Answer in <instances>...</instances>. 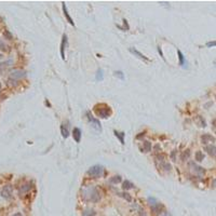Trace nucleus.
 <instances>
[{"label": "nucleus", "mask_w": 216, "mask_h": 216, "mask_svg": "<svg viewBox=\"0 0 216 216\" xmlns=\"http://www.w3.org/2000/svg\"><path fill=\"white\" fill-rule=\"evenodd\" d=\"M121 181H122V178H121V176H119V175L112 176L111 178L109 179V181L111 183V184H118V183H120Z\"/></svg>", "instance_id": "393cba45"}, {"label": "nucleus", "mask_w": 216, "mask_h": 216, "mask_svg": "<svg viewBox=\"0 0 216 216\" xmlns=\"http://www.w3.org/2000/svg\"><path fill=\"white\" fill-rule=\"evenodd\" d=\"M196 122H197V123H198L199 125H200V127H201V128H205V127H206L205 121H204V119L201 117V116H198V117H197Z\"/></svg>", "instance_id": "b1692460"}, {"label": "nucleus", "mask_w": 216, "mask_h": 216, "mask_svg": "<svg viewBox=\"0 0 216 216\" xmlns=\"http://www.w3.org/2000/svg\"><path fill=\"white\" fill-rule=\"evenodd\" d=\"M3 35H5V37L7 38V39H9V40L12 39V34H11V32H8V30H5V34H3Z\"/></svg>", "instance_id": "7c9ffc66"}, {"label": "nucleus", "mask_w": 216, "mask_h": 216, "mask_svg": "<svg viewBox=\"0 0 216 216\" xmlns=\"http://www.w3.org/2000/svg\"><path fill=\"white\" fill-rule=\"evenodd\" d=\"M81 130L79 129V128H75L74 130H72V136H74V139L76 143H80V141H81Z\"/></svg>", "instance_id": "9b49d317"}, {"label": "nucleus", "mask_w": 216, "mask_h": 216, "mask_svg": "<svg viewBox=\"0 0 216 216\" xmlns=\"http://www.w3.org/2000/svg\"><path fill=\"white\" fill-rule=\"evenodd\" d=\"M114 134L116 135V137H117L118 139H119L120 143H121L122 145H124V136H125V133H124V132H118L115 130Z\"/></svg>", "instance_id": "f3484780"}, {"label": "nucleus", "mask_w": 216, "mask_h": 216, "mask_svg": "<svg viewBox=\"0 0 216 216\" xmlns=\"http://www.w3.org/2000/svg\"><path fill=\"white\" fill-rule=\"evenodd\" d=\"M25 76H26V71H24V70H14L10 74V79L18 81V79H22Z\"/></svg>", "instance_id": "423d86ee"}, {"label": "nucleus", "mask_w": 216, "mask_h": 216, "mask_svg": "<svg viewBox=\"0 0 216 216\" xmlns=\"http://www.w3.org/2000/svg\"><path fill=\"white\" fill-rule=\"evenodd\" d=\"M61 132H62V135L64 138H67V137L69 136V131H68V128L66 127L65 123H63L62 125H61Z\"/></svg>", "instance_id": "a211bd4d"}, {"label": "nucleus", "mask_w": 216, "mask_h": 216, "mask_svg": "<svg viewBox=\"0 0 216 216\" xmlns=\"http://www.w3.org/2000/svg\"><path fill=\"white\" fill-rule=\"evenodd\" d=\"M87 116H88V119H89L90 123L92 124V127L94 128L96 131H102V125H101V122H99L97 119H95L94 117H92L90 112H87Z\"/></svg>", "instance_id": "39448f33"}, {"label": "nucleus", "mask_w": 216, "mask_h": 216, "mask_svg": "<svg viewBox=\"0 0 216 216\" xmlns=\"http://www.w3.org/2000/svg\"><path fill=\"white\" fill-rule=\"evenodd\" d=\"M82 199L89 202H98L101 200V194L96 187H88L82 191Z\"/></svg>", "instance_id": "f257e3e1"}, {"label": "nucleus", "mask_w": 216, "mask_h": 216, "mask_svg": "<svg viewBox=\"0 0 216 216\" xmlns=\"http://www.w3.org/2000/svg\"><path fill=\"white\" fill-rule=\"evenodd\" d=\"M94 112L97 117L103 118V119H107L111 115V109L106 104H97L94 106Z\"/></svg>", "instance_id": "f03ea898"}, {"label": "nucleus", "mask_w": 216, "mask_h": 216, "mask_svg": "<svg viewBox=\"0 0 216 216\" xmlns=\"http://www.w3.org/2000/svg\"><path fill=\"white\" fill-rule=\"evenodd\" d=\"M104 168L102 165H94V167L90 168L88 170V175L93 178H99V177H103L104 176Z\"/></svg>", "instance_id": "7ed1b4c3"}, {"label": "nucleus", "mask_w": 216, "mask_h": 216, "mask_svg": "<svg viewBox=\"0 0 216 216\" xmlns=\"http://www.w3.org/2000/svg\"><path fill=\"white\" fill-rule=\"evenodd\" d=\"M163 216H171V215H170L169 213H164V215H163Z\"/></svg>", "instance_id": "58836bf2"}, {"label": "nucleus", "mask_w": 216, "mask_h": 216, "mask_svg": "<svg viewBox=\"0 0 216 216\" xmlns=\"http://www.w3.org/2000/svg\"><path fill=\"white\" fill-rule=\"evenodd\" d=\"M62 5H63V11H64V14H65V16H66V18H67V21H68V22H69V24H70V25H72V26H74V25H75V23H74V21H72V18H70L69 13H68V11H67V8H66V5H65V3H64V2H63Z\"/></svg>", "instance_id": "dca6fc26"}, {"label": "nucleus", "mask_w": 216, "mask_h": 216, "mask_svg": "<svg viewBox=\"0 0 216 216\" xmlns=\"http://www.w3.org/2000/svg\"><path fill=\"white\" fill-rule=\"evenodd\" d=\"M163 168L165 169V171H170L171 170V164H169V163H164L163 164Z\"/></svg>", "instance_id": "72a5a7b5"}, {"label": "nucleus", "mask_w": 216, "mask_h": 216, "mask_svg": "<svg viewBox=\"0 0 216 216\" xmlns=\"http://www.w3.org/2000/svg\"><path fill=\"white\" fill-rule=\"evenodd\" d=\"M2 57H3V55L1 54V53H0V60H2Z\"/></svg>", "instance_id": "ea45409f"}, {"label": "nucleus", "mask_w": 216, "mask_h": 216, "mask_svg": "<svg viewBox=\"0 0 216 216\" xmlns=\"http://www.w3.org/2000/svg\"><path fill=\"white\" fill-rule=\"evenodd\" d=\"M134 184L133 183H131L130 181H124L123 183H122V188H123V190H129V189H133L134 188Z\"/></svg>", "instance_id": "6ab92c4d"}, {"label": "nucleus", "mask_w": 216, "mask_h": 216, "mask_svg": "<svg viewBox=\"0 0 216 216\" xmlns=\"http://www.w3.org/2000/svg\"><path fill=\"white\" fill-rule=\"evenodd\" d=\"M194 158H196V161H198V162H201V161H203L204 160V154L202 151H197L196 152V156H194Z\"/></svg>", "instance_id": "4be33fe9"}, {"label": "nucleus", "mask_w": 216, "mask_h": 216, "mask_svg": "<svg viewBox=\"0 0 216 216\" xmlns=\"http://www.w3.org/2000/svg\"><path fill=\"white\" fill-rule=\"evenodd\" d=\"M117 194H118L119 197H122L123 199H125L127 201H129V202L132 201V198H131V196H130L129 194H125V192H118Z\"/></svg>", "instance_id": "a878e982"}, {"label": "nucleus", "mask_w": 216, "mask_h": 216, "mask_svg": "<svg viewBox=\"0 0 216 216\" xmlns=\"http://www.w3.org/2000/svg\"><path fill=\"white\" fill-rule=\"evenodd\" d=\"M114 74H115V76H116V77H119L120 79H122V80L124 79V75H123V72H122V71H115Z\"/></svg>", "instance_id": "c756f323"}, {"label": "nucleus", "mask_w": 216, "mask_h": 216, "mask_svg": "<svg viewBox=\"0 0 216 216\" xmlns=\"http://www.w3.org/2000/svg\"><path fill=\"white\" fill-rule=\"evenodd\" d=\"M189 156H190V150H189V149H186L185 151L181 152V161H185V160L188 159Z\"/></svg>", "instance_id": "412c9836"}, {"label": "nucleus", "mask_w": 216, "mask_h": 216, "mask_svg": "<svg viewBox=\"0 0 216 216\" xmlns=\"http://www.w3.org/2000/svg\"><path fill=\"white\" fill-rule=\"evenodd\" d=\"M13 194V187L11 185H5L1 190V197L5 198V200H10Z\"/></svg>", "instance_id": "20e7f679"}, {"label": "nucleus", "mask_w": 216, "mask_h": 216, "mask_svg": "<svg viewBox=\"0 0 216 216\" xmlns=\"http://www.w3.org/2000/svg\"><path fill=\"white\" fill-rule=\"evenodd\" d=\"M130 52H131L132 54H134L135 56H137L138 58H141V60L146 61V62H148V61H149V58H147V57L145 56L144 54H142V53L139 52V51H137L136 49H134V48H130Z\"/></svg>", "instance_id": "f8f14e48"}, {"label": "nucleus", "mask_w": 216, "mask_h": 216, "mask_svg": "<svg viewBox=\"0 0 216 216\" xmlns=\"http://www.w3.org/2000/svg\"><path fill=\"white\" fill-rule=\"evenodd\" d=\"M0 89H1V83H0Z\"/></svg>", "instance_id": "a19ab883"}, {"label": "nucleus", "mask_w": 216, "mask_h": 216, "mask_svg": "<svg viewBox=\"0 0 216 216\" xmlns=\"http://www.w3.org/2000/svg\"><path fill=\"white\" fill-rule=\"evenodd\" d=\"M172 159H175V151H173V152H172Z\"/></svg>", "instance_id": "4c0bfd02"}, {"label": "nucleus", "mask_w": 216, "mask_h": 216, "mask_svg": "<svg viewBox=\"0 0 216 216\" xmlns=\"http://www.w3.org/2000/svg\"><path fill=\"white\" fill-rule=\"evenodd\" d=\"M139 216H147L146 213H145V210L139 209Z\"/></svg>", "instance_id": "f704fd0d"}, {"label": "nucleus", "mask_w": 216, "mask_h": 216, "mask_svg": "<svg viewBox=\"0 0 216 216\" xmlns=\"http://www.w3.org/2000/svg\"><path fill=\"white\" fill-rule=\"evenodd\" d=\"M12 216H23V215H22V213H20V212H18V213H15V214H13Z\"/></svg>", "instance_id": "c9c22d12"}, {"label": "nucleus", "mask_w": 216, "mask_h": 216, "mask_svg": "<svg viewBox=\"0 0 216 216\" xmlns=\"http://www.w3.org/2000/svg\"><path fill=\"white\" fill-rule=\"evenodd\" d=\"M206 47H208V48L216 47V40H215V41H210V42H208V43H206Z\"/></svg>", "instance_id": "2f4dec72"}, {"label": "nucleus", "mask_w": 216, "mask_h": 216, "mask_svg": "<svg viewBox=\"0 0 216 216\" xmlns=\"http://www.w3.org/2000/svg\"><path fill=\"white\" fill-rule=\"evenodd\" d=\"M32 181H27V183H25V184H23L22 186L18 188V194H20V196H22V194H26V192H28L32 189Z\"/></svg>", "instance_id": "6e6552de"}, {"label": "nucleus", "mask_w": 216, "mask_h": 216, "mask_svg": "<svg viewBox=\"0 0 216 216\" xmlns=\"http://www.w3.org/2000/svg\"><path fill=\"white\" fill-rule=\"evenodd\" d=\"M212 186L216 187V179H214V181H213V183H212Z\"/></svg>", "instance_id": "e433bc0d"}, {"label": "nucleus", "mask_w": 216, "mask_h": 216, "mask_svg": "<svg viewBox=\"0 0 216 216\" xmlns=\"http://www.w3.org/2000/svg\"><path fill=\"white\" fill-rule=\"evenodd\" d=\"M162 210H163V205H162L161 203H156L155 205L151 206V211L154 212L155 214L162 213Z\"/></svg>", "instance_id": "4468645a"}, {"label": "nucleus", "mask_w": 216, "mask_h": 216, "mask_svg": "<svg viewBox=\"0 0 216 216\" xmlns=\"http://www.w3.org/2000/svg\"><path fill=\"white\" fill-rule=\"evenodd\" d=\"M12 64V61L9 60V61H5V62H2L0 63V75L2 74L3 71H5V69H7L10 65Z\"/></svg>", "instance_id": "2eb2a0df"}, {"label": "nucleus", "mask_w": 216, "mask_h": 216, "mask_svg": "<svg viewBox=\"0 0 216 216\" xmlns=\"http://www.w3.org/2000/svg\"><path fill=\"white\" fill-rule=\"evenodd\" d=\"M82 216H96V212H95L93 209H87L85 212H83Z\"/></svg>", "instance_id": "5701e85b"}, {"label": "nucleus", "mask_w": 216, "mask_h": 216, "mask_svg": "<svg viewBox=\"0 0 216 216\" xmlns=\"http://www.w3.org/2000/svg\"><path fill=\"white\" fill-rule=\"evenodd\" d=\"M189 167L191 168V170L194 172V173L197 174V175H199V176H202L204 173H205V171H204V169L203 168H201V167H199V165H197L194 162H190L189 163Z\"/></svg>", "instance_id": "0eeeda50"}, {"label": "nucleus", "mask_w": 216, "mask_h": 216, "mask_svg": "<svg viewBox=\"0 0 216 216\" xmlns=\"http://www.w3.org/2000/svg\"><path fill=\"white\" fill-rule=\"evenodd\" d=\"M148 202H149V204H151V205H155L156 203H158L155 198H148Z\"/></svg>", "instance_id": "473e14b6"}, {"label": "nucleus", "mask_w": 216, "mask_h": 216, "mask_svg": "<svg viewBox=\"0 0 216 216\" xmlns=\"http://www.w3.org/2000/svg\"><path fill=\"white\" fill-rule=\"evenodd\" d=\"M103 70L102 69H98L97 70V74H96V80H103Z\"/></svg>", "instance_id": "c85d7f7f"}, {"label": "nucleus", "mask_w": 216, "mask_h": 216, "mask_svg": "<svg viewBox=\"0 0 216 216\" xmlns=\"http://www.w3.org/2000/svg\"><path fill=\"white\" fill-rule=\"evenodd\" d=\"M151 150V143L148 141H144L143 142V151L144 152H149Z\"/></svg>", "instance_id": "aec40b11"}, {"label": "nucleus", "mask_w": 216, "mask_h": 216, "mask_svg": "<svg viewBox=\"0 0 216 216\" xmlns=\"http://www.w3.org/2000/svg\"><path fill=\"white\" fill-rule=\"evenodd\" d=\"M66 45H67V36L63 35L62 43H61V56H62L63 60H65V48H66Z\"/></svg>", "instance_id": "9d476101"}, {"label": "nucleus", "mask_w": 216, "mask_h": 216, "mask_svg": "<svg viewBox=\"0 0 216 216\" xmlns=\"http://www.w3.org/2000/svg\"><path fill=\"white\" fill-rule=\"evenodd\" d=\"M0 51H3V52H7V51H9V47H8V45H5V43L3 42L1 39H0Z\"/></svg>", "instance_id": "cd10ccee"}, {"label": "nucleus", "mask_w": 216, "mask_h": 216, "mask_svg": "<svg viewBox=\"0 0 216 216\" xmlns=\"http://www.w3.org/2000/svg\"><path fill=\"white\" fill-rule=\"evenodd\" d=\"M215 142V137L213 136V135L211 134H203L201 136V143L203 145H208L209 143H214Z\"/></svg>", "instance_id": "1a4fd4ad"}, {"label": "nucleus", "mask_w": 216, "mask_h": 216, "mask_svg": "<svg viewBox=\"0 0 216 216\" xmlns=\"http://www.w3.org/2000/svg\"><path fill=\"white\" fill-rule=\"evenodd\" d=\"M177 54H178V58H179V65H181V66H184V65H185V57H184V55H183V53H181L179 50H177Z\"/></svg>", "instance_id": "bb28decb"}, {"label": "nucleus", "mask_w": 216, "mask_h": 216, "mask_svg": "<svg viewBox=\"0 0 216 216\" xmlns=\"http://www.w3.org/2000/svg\"><path fill=\"white\" fill-rule=\"evenodd\" d=\"M204 149H205V151L211 157H214V158L216 157V146H214V145H206Z\"/></svg>", "instance_id": "ddd939ff"}]
</instances>
